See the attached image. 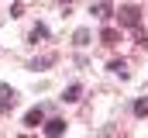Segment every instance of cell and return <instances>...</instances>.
I'll return each instance as SVG.
<instances>
[{
  "mask_svg": "<svg viewBox=\"0 0 148 138\" xmlns=\"http://www.w3.org/2000/svg\"><path fill=\"white\" fill-rule=\"evenodd\" d=\"M117 17H121V24H127V28H138V24H141V7L127 3V7H121V10H117Z\"/></svg>",
  "mask_w": 148,
  "mask_h": 138,
  "instance_id": "1",
  "label": "cell"
},
{
  "mask_svg": "<svg viewBox=\"0 0 148 138\" xmlns=\"http://www.w3.org/2000/svg\"><path fill=\"white\" fill-rule=\"evenodd\" d=\"M14 104H17V93H14L7 83H0V114H7Z\"/></svg>",
  "mask_w": 148,
  "mask_h": 138,
  "instance_id": "2",
  "label": "cell"
},
{
  "mask_svg": "<svg viewBox=\"0 0 148 138\" xmlns=\"http://www.w3.org/2000/svg\"><path fill=\"white\" fill-rule=\"evenodd\" d=\"M41 117H45V110H41V107H31V110L24 114V124H28V128H38V124H41Z\"/></svg>",
  "mask_w": 148,
  "mask_h": 138,
  "instance_id": "3",
  "label": "cell"
},
{
  "mask_svg": "<svg viewBox=\"0 0 148 138\" xmlns=\"http://www.w3.org/2000/svg\"><path fill=\"white\" fill-rule=\"evenodd\" d=\"M100 41H103L107 48H114V45L121 41V31H114V28H103V34H100Z\"/></svg>",
  "mask_w": 148,
  "mask_h": 138,
  "instance_id": "4",
  "label": "cell"
},
{
  "mask_svg": "<svg viewBox=\"0 0 148 138\" xmlns=\"http://www.w3.org/2000/svg\"><path fill=\"white\" fill-rule=\"evenodd\" d=\"M62 131H66V121H62V117H55V121H48V124H45V135H62Z\"/></svg>",
  "mask_w": 148,
  "mask_h": 138,
  "instance_id": "5",
  "label": "cell"
},
{
  "mask_svg": "<svg viewBox=\"0 0 148 138\" xmlns=\"http://www.w3.org/2000/svg\"><path fill=\"white\" fill-rule=\"evenodd\" d=\"M79 93H83V86H79V83H73V86L62 93V100H66V104H76V100H79Z\"/></svg>",
  "mask_w": 148,
  "mask_h": 138,
  "instance_id": "6",
  "label": "cell"
},
{
  "mask_svg": "<svg viewBox=\"0 0 148 138\" xmlns=\"http://www.w3.org/2000/svg\"><path fill=\"white\" fill-rule=\"evenodd\" d=\"M93 14H97V17H100V21H107V17H110L114 10H110V3H107V0H100V3H97V7H93Z\"/></svg>",
  "mask_w": 148,
  "mask_h": 138,
  "instance_id": "7",
  "label": "cell"
},
{
  "mask_svg": "<svg viewBox=\"0 0 148 138\" xmlns=\"http://www.w3.org/2000/svg\"><path fill=\"white\" fill-rule=\"evenodd\" d=\"M110 72H117L121 79H127V62H121V59H114V62H110Z\"/></svg>",
  "mask_w": 148,
  "mask_h": 138,
  "instance_id": "8",
  "label": "cell"
},
{
  "mask_svg": "<svg viewBox=\"0 0 148 138\" xmlns=\"http://www.w3.org/2000/svg\"><path fill=\"white\" fill-rule=\"evenodd\" d=\"M134 114H138V117H148V100H145V97L134 100Z\"/></svg>",
  "mask_w": 148,
  "mask_h": 138,
  "instance_id": "9",
  "label": "cell"
},
{
  "mask_svg": "<svg viewBox=\"0 0 148 138\" xmlns=\"http://www.w3.org/2000/svg\"><path fill=\"white\" fill-rule=\"evenodd\" d=\"M45 34H48V28H45V24H35V28H31V41H38V38H45Z\"/></svg>",
  "mask_w": 148,
  "mask_h": 138,
  "instance_id": "10",
  "label": "cell"
},
{
  "mask_svg": "<svg viewBox=\"0 0 148 138\" xmlns=\"http://www.w3.org/2000/svg\"><path fill=\"white\" fill-rule=\"evenodd\" d=\"M52 62H55V55H41V59L35 62V69H38V66H52Z\"/></svg>",
  "mask_w": 148,
  "mask_h": 138,
  "instance_id": "11",
  "label": "cell"
},
{
  "mask_svg": "<svg viewBox=\"0 0 148 138\" xmlns=\"http://www.w3.org/2000/svg\"><path fill=\"white\" fill-rule=\"evenodd\" d=\"M90 41V31H76V45H86Z\"/></svg>",
  "mask_w": 148,
  "mask_h": 138,
  "instance_id": "12",
  "label": "cell"
},
{
  "mask_svg": "<svg viewBox=\"0 0 148 138\" xmlns=\"http://www.w3.org/2000/svg\"><path fill=\"white\" fill-rule=\"evenodd\" d=\"M66 3H69V0H66Z\"/></svg>",
  "mask_w": 148,
  "mask_h": 138,
  "instance_id": "13",
  "label": "cell"
}]
</instances>
